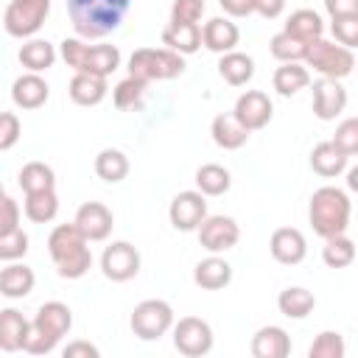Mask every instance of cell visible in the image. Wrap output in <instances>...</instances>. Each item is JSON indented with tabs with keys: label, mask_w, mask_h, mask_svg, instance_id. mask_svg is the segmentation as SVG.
Returning <instances> with one entry per match:
<instances>
[{
	"label": "cell",
	"mask_w": 358,
	"mask_h": 358,
	"mask_svg": "<svg viewBox=\"0 0 358 358\" xmlns=\"http://www.w3.org/2000/svg\"><path fill=\"white\" fill-rule=\"evenodd\" d=\"M193 282L199 288H204V291H221V288H227L232 282V266L224 257L210 255V257H204V260L196 263Z\"/></svg>",
	"instance_id": "25"
},
{
	"label": "cell",
	"mask_w": 358,
	"mask_h": 358,
	"mask_svg": "<svg viewBox=\"0 0 358 358\" xmlns=\"http://www.w3.org/2000/svg\"><path fill=\"white\" fill-rule=\"evenodd\" d=\"M249 350L255 358H288L291 355V338L282 327L266 324L252 336Z\"/></svg>",
	"instance_id": "21"
},
{
	"label": "cell",
	"mask_w": 358,
	"mask_h": 358,
	"mask_svg": "<svg viewBox=\"0 0 358 358\" xmlns=\"http://www.w3.org/2000/svg\"><path fill=\"white\" fill-rule=\"evenodd\" d=\"M168 218H171L173 229H179V232L199 229L201 221L207 218V196L201 190H182V193H176L171 199Z\"/></svg>",
	"instance_id": "12"
},
{
	"label": "cell",
	"mask_w": 358,
	"mask_h": 358,
	"mask_svg": "<svg viewBox=\"0 0 358 358\" xmlns=\"http://www.w3.org/2000/svg\"><path fill=\"white\" fill-rule=\"evenodd\" d=\"M350 196L341 187L324 185L319 190H313L310 204H308V221L313 227V232L319 238H333V235H344L350 227Z\"/></svg>",
	"instance_id": "3"
},
{
	"label": "cell",
	"mask_w": 358,
	"mask_h": 358,
	"mask_svg": "<svg viewBox=\"0 0 358 358\" xmlns=\"http://www.w3.org/2000/svg\"><path fill=\"white\" fill-rule=\"evenodd\" d=\"M196 232H199V243L210 255L227 252L241 241V227L232 215H207Z\"/></svg>",
	"instance_id": "13"
},
{
	"label": "cell",
	"mask_w": 358,
	"mask_h": 358,
	"mask_svg": "<svg viewBox=\"0 0 358 358\" xmlns=\"http://www.w3.org/2000/svg\"><path fill=\"white\" fill-rule=\"evenodd\" d=\"M330 34L338 45L344 48H358V14H344V17H330Z\"/></svg>",
	"instance_id": "41"
},
{
	"label": "cell",
	"mask_w": 358,
	"mask_h": 358,
	"mask_svg": "<svg viewBox=\"0 0 358 358\" xmlns=\"http://www.w3.org/2000/svg\"><path fill=\"white\" fill-rule=\"evenodd\" d=\"M14 229H20V204L11 196H3V204H0V235L14 232Z\"/></svg>",
	"instance_id": "46"
},
{
	"label": "cell",
	"mask_w": 358,
	"mask_h": 358,
	"mask_svg": "<svg viewBox=\"0 0 358 358\" xmlns=\"http://www.w3.org/2000/svg\"><path fill=\"white\" fill-rule=\"evenodd\" d=\"M25 252H28V235L22 232V227L14 229V232L0 235V260L11 263V260L25 257Z\"/></svg>",
	"instance_id": "42"
},
{
	"label": "cell",
	"mask_w": 358,
	"mask_h": 358,
	"mask_svg": "<svg viewBox=\"0 0 358 358\" xmlns=\"http://www.w3.org/2000/svg\"><path fill=\"white\" fill-rule=\"evenodd\" d=\"M20 134H22L20 117L14 112H3L0 115V151H11L20 140Z\"/></svg>",
	"instance_id": "44"
},
{
	"label": "cell",
	"mask_w": 358,
	"mask_h": 358,
	"mask_svg": "<svg viewBox=\"0 0 358 358\" xmlns=\"http://www.w3.org/2000/svg\"><path fill=\"white\" fill-rule=\"evenodd\" d=\"M50 98V87L39 73H22L11 84V101L20 109H39Z\"/></svg>",
	"instance_id": "19"
},
{
	"label": "cell",
	"mask_w": 358,
	"mask_h": 358,
	"mask_svg": "<svg viewBox=\"0 0 358 358\" xmlns=\"http://www.w3.org/2000/svg\"><path fill=\"white\" fill-rule=\"evenodd\" d=\"M322 260H324V266H330V268H347V266H352V260H355V243H352L347 235L324 238Z\"/></svg>",
	"instance_id": "38"
},
{
	"label": "cell",
	"mask_w": 358,
	"mask_h": 358,
	"mask_svg": "<svg viewBox=\"0 0 358 358\" xmlns=\"http://www.w3.org/2000/svg\"><path fill=\"white\" fill-rule=\"evenodd\" d=\"M268 252L282 266H296L308 255V241L296 227H280L268 238Z\"/></svg>",
	"instance_id": "16"
},
{
	"label": "cell",
	"mask_w": 358,
	"mask_h": 358,
	"mask_svg": "<svg viewBox=\"0 0 358 358\" xmlns=\"http://www.w3.org/2000/svg\"><path fill=\"white\" fill-rule=\"evenodd\" d=\"M129 6L131 0H67V14L76 36L90 42L117 31L129 14Z\"/></svg>",
	"instance_id": "1"
},
{
	"label": "cell",
	"mask_w": 358,
	"mask_h": 358,
	"mask_svg": "<svg viewBox=\"0 0 358 358\" xmlns=\"http://www.w3.org/2000/svg\"><path fill=\"white\" fill-rule=\"evenodd\" d=\"M232 115L249 129V131H260L271 123V115H274V103L266 92L260 90H246L243 95H238L235 106H232Z\"/></svg>",
	"instance_id": "14"
},
{
	"label": "cell",
	"mask_w": 358,
	"mask_h": 358,
	"mask_svg": "<svg viewBox=\"0 0 358 358\" xmlns=\"http://www.w3.org/2000/svg\"><path fill=\"white\" fill-rule=\"evenodd\" d=\"M76 227L87 235L90 243H98V241H106L112 235V227H115V218H112V210L101 201H84L78 210H76Z\"/></svg>",
	"instance_id": "15"
},
{
	"label": "cell",
	"mask_w": 358,
	"mask_h": 358,
	"mask_svg": "<svg viewBox=\"0 0 358 358\" xmlns=\"http://www.w3.org/2000/svg\"><path fill=\"white\" fill-rule=\"evenodd\" d=\"M347 159H350V157H347L333 140L319 143V145H313V151H310V168H313V173H319V176H324V179H333V176L344 173V171H347Z\"/></svg>",
	"instance_id": "27"
},
{
	"label": "cell",
	"mask_w": 358,
	"mask_h": 358,
	"mask_svg": "<svg viewBox=\"0 0 358 358\" xmlns=\"http://www.w3.org/2000/svg\"><path fill=\"white\" fill-rule=\"evenodd\" d=\"M28 333H31V322L20 310H14V308L0 310V350L3 352L25 350Z\"/></svg>",
	"instance_id": "23"
},
{
	"label": "cell",
	"mask_w": 358,
	"mask_h": 358,
	"mask_svg": "<svg viewBox=\"0 0 358 358\" xmlns=\"http://www.w3.org/2000/svg\"><path fill=\"white\" fill-rule=\"evenodd\" d=\"M129 324L140 341H157L168 330H173V308L165 299H143L140 305H134Z\"/></svg>",
	"instance_id": "9"
},
{
	"label": "cell",
	"mask_w": 358,
	"mask_h": 358,
	"mask_svg": "<svg viewBox=\"0 0 358 358\" xmlns=\"http://www.w3.org/2000/svg\"><path fill=\"white\" fill-rule=\"evenodd\" d=\"M185 73V56L171 48H137L129 56V76L143 81H171Z\"/></svg>",
	"instance_id": "6"
},
{
	"label": "cell",
	"mask_w": 358,
	"mask_h": 358,
	"mask_svg": "<svg viewBox=\"0 0 358 358\" xmlns=\"http://www.w3.org/2000/svg\"><path fill=\"white\" fill-rule=\"evenodd\" d=\"M232 185V176L224 165L218 162H204L199 171H196V187L204 193V196H224Z\"/></svg>",
	"instance_id": "35"
},
{
	"label": "cell",
	"mask_w": 358,
	"mask_h": 358,
	"mask_svg": "<svg viewBox=\"0 0 358 358\" xmlns=\"http://www.w3.org/2000/svg\"><path fill=\"white\" fill-rule=\"evenodd\" d=\"M344 352H347V344L338 330H322L308 350L310 358H344Z\"/></svg>",
	"instance_id": "40"
},
{
	"label": "cell",
	"mask_w": 358,
	"mask_h": 358,
	"mask_svg": "<svg viewBox=\"0 0 358 358\" xmlns=\"http://www.w3.org/2000/svg\"><path fill=\"white\" fill-rule=\"evenodd\" d=\"M305 64L313 67L322 78H338L341 81L355 70V56H352L350 48H344L338 42H327L322 36V39H313L308 45Z\"/></svg>",
	"instance_id": "7"
},
{
	"label": "cell",
	"mask_w": 358,
	"mask_h": 358,
	"mask_svg": "<svg viewBox=\"0 0 358 358\" xmlns=\"http://www.w3.org/2000/svg\"><path fill=\"white\" fill-rule=\"evenodd\" d=\"M324 11H327L330 17L358 14V0H324Z\"/></svg>",
	"instance_id": "50"
},
{
	"label": "cell",
	"mask_w": 358,
	"mask_h": 358,
	"mask_svg": "<svg viewBox=\"0 0 358 358\" xmlns=\"http://www.w3.org/2000/svg\"><path fill=\"white\" fill-rule=\"evenodd\" d=\"M218 6L224 8L227 17H249L255 14V0H218Z\"/></svg>",
	"instance_id": "47"
},
{
	"label": "cell",
	"mask_w": 358,
	"mask_h": 358,
	"mask_svg": "<svg viewBox=\"0 0 358 358\" xmlns=\"http://www.w3.org/2000/svg\"><path fill=\"white\" fill-rule=\"evenodd\" d=\"M48 255L56 266V274L64 280H78L92 268V252L87 235L73 224H59L48 235Z\"/></svg>",
	"instance_id": "2"
},
{
	"label": "cell",
	"mask_w": 358,
	"mask_h": 358,
	"mask_svg": "<svg viewBox=\"0 0 358 358\" xmlns=\"http://www.w3.org/2000/svg\"><path fill=\"white\" fill-rule=\"evenodd\" d=\"M282 31H288V34L305 39V42H313V39H322L324 22H322L319 11H313V8H296V11L288 14Z\"/></svg>",
	"instance_id": "32"
},
{
	"label": "cell",
	"mask_w": 358,
	"mask_h": 358,
	"mask_svg": "<svg viewBox=\"0 0 358 358\" xmlns=\"http://www.w3.org/2000/svg\"><path fill=\"white\" fill-rule=\"evenodd\" d=\"M34 285H36V274H34L31 266L17 263V260L3 266V271H0V294L6 299H22V296H28L34 291Z\"/></svg>",
	"instance_id": "22"
},
{
	"label": "cell",
	"mask_w": 358,
	"mask_h": 358,
	"mask_svg": "<svg viewBox=\"0 0 358 358\" xmlns=\"http://www.w3.org/2000/svg\"><path fill=\"white\" fill-rule=\"evenodd\" d=\"M50 0H8L3 11V28L14 39H31L48 20Z\"/></svg>",
	"instance_id": "8"
},
{
	"label": "cell",
	"mask_w": 358,
	"mask_h": 358,
	"mask_svg": "<svg viewBox=\"0 0 358 358\" xmlns=\"http://www.w3.org/2000/svg\"><path fill=\"white\" fill-rule=\"evenodd\" d=\"M59 53L67 67L76 73H92L109 78L120 67V50L117 45H87L81 36H67L59 45Z\"/></svg>",
	"instance_id": "5"
},
{
	"label": "cell",
	"mask_w": 358,
	"mask_h": 358,
	"mask_svg": "<svg viewBox=\"0 0 358 358\" xmlns=\"http://www.w3.org/2000/svg\"><path fill=\"white\" fill-rule=\"evenodd\" d=\"M73 327V310L59 302V299H50L45 305H39L36 316L31 319V333H28V341H25V352L31 355H48L59 347V341L70 333Z\"/></svg>",
	"instance_id": "4"
},
{
	"label": "cell",
	"mask_w": 358,
	"mask_h": 358,
	"mask_svg": "<svg viewBox=\"0 0 358 358\" xmlns=\"http://www.w3.org/2000/svg\"><path fill=\"white\" fill-rule=\"evenodd\" d=\"M277 308H280V313H282L285 319H296V322H299V319H305V316L313 313L316 296H313V291H308V288H302V285H291V288H282V291H280Z\"/></svg>",
	"instance_id": "29"
},
{
	"label": "cell",
	"mask_w": 358,
	"mask_h": 358,
	"mask_svg": "<svg viewBox=\"0 0 358 358\" xmlns=\"http://www.w3.org/2000/svg\"><path fill=\"white\" fill-rule=\"evenodd\" d=\"M210 134H213V143H215L218 148H224V151H238L241 145H246V140H249L252 131H249L232 112H221V115L213 117Z\"/></svg>",
	"instance_id": "20"
},
{
	"label": "cell",
	"mask_w": 358,
	"mask_h": 358,
	"mask_svg": "<svg viewBox=\"0 0 358 358\" xmlns=\"http://www.w3.org/2000/svg\"><path fill=\"white\" fill-rule=\"evenodd\" d=\"M347 106V90L338 78L313 81V115L319 120H336Z\"/></svg>",
	"instance_id": "17"
},
{
	"label": "cell",
	"mask_w": 358,
	"mask_h": 358,
	"mask_svg": "<svg viewBox=\"0 0 358 358\" xmlns=\"http://www.w3.org/2000/svg\"><path fill=\"white\" fill-rule=\"evenodd\" d=\"M101 271L112 282H129L140 274V252L129 241H112L101 255Z\"/></svg>",
	"instance_id": "11"
},
{
	"label": "cell",
	"mask_w": 358,
	"mask_h": 358,
	"mask_svg": "<svg viewBox=\"0 0 358 358\" xmlns=\"http://www.w3.org/2000/svg\"><path fill=\"white\" fill-rule=\"evenodd\" d=\"M271 84H274V90H277L282 98L296 95L299 90H305V87L310 84L308 64H299V62H282V64L274 70Z\"/></svg>",
	"instance_id": "30"
},
{
	"label": "cell",
	"mask_w": 358,
	"mask_h": 358,
	"mask_svg": "<svg viewBox=\"0 0 358 358\" xmlns=\"http://www.w3.org/2000/svg\"><path fill=\"white\" fill-rule=\"evenodd\" d=\"M218 76L229 84V87H243L252 81L255 76V59L249 53L241 50H229L218 59Z\"/></svg>",
	"instance_id": "28"
},
{
	"label": "cell",
	"mask_w": 358,
	"mask_h": 358,
	"mask_svg": "<svg viewBox=\"0 0 358 358\" xmlns=\"http://www.w3.org/2000/svg\"><path fill=\"white\" fill-rule=\"evenodd\" d=\"M333 143L347 154V157H358V117H347L336 126Z\"/></svg>",
	"instance_id": "43"
},
{
	"label": "cell",
	"mask_w": 358,
	"mask_h": 358,
	"mask_svg": "<svg viewBox=\"0 0 358 358\" xmlns=\"http://www.w3.org/2000/svg\"><path fill=\"white\" fill-rule=\"evenodd\" d=\"M285 11V0H255V14L263 20H277Z\"/></svg>",
	"instance_id": "49"
},
{
	"label": "cell",
	"mask_w": 358,
	"mask_h": 358,
	"mask_svg": "<svg viewBox=\"0 0 358 358\" xmlns=\"http://www.w3.org/2000/svg\"><path fill=\"white\" fill-rule=\"evenodd\" d=\"M109 92V84L103 76H92V73H76L70 78V87H67V95L73 103L78 106H98Z\"/></svg>",
	"instance_id": "24"
},
{
	"label": "cell",
	"mask_w": 358,
	"mask_h": 358,
	"mask_svg": "<svg viewBox=\"0 0 358 358\" xmlns=\"http://www.w3.org/2000/svg\"><path fill=\"white\" fill-rule=\"evenodd\" d=\"M173 347L187 358H201L213 350V327L199 316H182L173 324Z\"/></svg>",
	"instance_id": "10"
},
{
	"label": "cell",
	"mask_w": 358,
	"mask_h": 358,
	"mask_svg": "<svg viewBox=\"0 0 358 358\" xmlns=\"http://www.w3.org/2000/svg\"><path fill=\"white\" fill-rule=\"evenodd\" d=\"M129 168H131L129 165V157L120 148H103L95 157V173H98V179H103L109 185L123 182L129 176Z\"/></svg>",
	"instance_id": "33"
},
{
	"label": "cell",
	"mask_w": 358,
	"mask_h": 358,
	"mask_svg": "<svg viewBox=\"0 0 358 358\" xmlns=\"http://www.w3.org/2000/svg\"><path fill=\"white\" fill-rule=\"evenodd\" d=\"M204 14V0H173L171 20L173 22H199Z\"/></svg>",
	"instance_id": "45"
},
{
	"label": "cell",
	"mask_w": 358,
	"mask_h": 358,
	"mask_svg": "<svg viewBox=\"0 0 358 358\" xmlns=\"http://www.w3.org/2000/svg\"><path fill=\"white\" fill-rule=\"evenodd\" d=\"M145 87H148V81H143V78H137V76H126V78L117 81L115 90H112L115 106H117L120 112L137 109V106L143 103V98H145Z\"/></svg>",
	"instance_id": "39"
},
{
	"label": "cell",
	"mask_w": 358,
	"mask_h": 358,
	"mask_svg": "<svg viewBox=\"0 0 358 358\" xmlns=\"http://www.w3.org/2000/svg\"><path fill=\"white\" fill-rule=\"evenodd\" d=\"M20 64L28 73H45V70H50L56 64V48L48 39H34L31 36L20 48Z\"/></svg>",
	"instance_id": "31"
},
{
	"label": "cell",
	"mask_w": 358,
	"mask_h": 358,
	"mask_svg": "<svg viewBox=\"0 0 358 358\" xmlns=\"http://www.w3.org/2000/svg\"><path fill=\"white\" fill-rule=\"evenodd\" d=\"M308 45H310V42H305V39L288 34V31H280V34L271 36L268 50H271V56H274L280 64H282V62H305Z\"/></svg>",
	"instance_id": "37"
},
{
	"label": "cell",
	"mask_w": 358,
	"mask_h": 358,
	"mask_svg": "<svg viewBox=\"0 0 358 358\" xmlns=\"http://www.w3.org/2000/svg\"><path fill=\"white\" fill-rule=\"evenodd\" d=\"M17 185L22 187V193H36V190H53L56 187V173L50 165L34 159V162H25L20 176H17Z\"/></svg>",
	"instance_id": "34"
},
{
	"label": "cell",
	"mask_w": 358,
	"mask_h": 358,
	"mask_svg": "<svg viewBox=\"0 0 358 358\" xmlns=\"http://www.w3.org/2000/svg\"><path fill=\"white\" fill-rule=\"evenodd\" d=\"M201 42H204L207 50L224 56V53H229V50L238 48V42H241V28H238L229 17H213V20H207L204 28H201Z\"/></svg>",
	"instance_id": "18"
},
{
	"label": "cell",
	"mask_w": 358,
	"mask_h": 358,
	"mask_svg": "<svg viewBox=\"0 0 358 358\" xmlns=\"http://www.w3.org/2000/svg\"><path fill=\"white\" fill-rule=\"evenodd\" d=\"M162 45L165 48H171V50H176V53H182V56H190V53H196L204 42H201V28H199V22H168L165 28H162Z\"/></svg>",
	"instance_id": "26"
},
{
	"label": "cell",
	"mask_w": 358,
	"mask_h": 358,
	"mask_svg": "<svg viewBox=\"0 0 358 358\" xmlns=\"http://www.w3.org/2000/svg\"><path fill=\"white\" fill-rule=\"evenodd\" d=\"M25 215L34 224H48L56 218L59 213V196L56 190H36V193H25Z\"/></svg>",
	"instance_id": "36"
},
{
	"label": "cell",
	"mask_w": 358,
	"mask_h": 358,
	"mask_svg": "<svg viewBox=\"0 0 358 358\" xmlns=\"http://www.w3.org/2000/svg\"><path fill=\"white\" fill-rule=\"evenodd\" d=\"M98 355H101V350L90 341H70L64 347V358H98Z\"/></svg>",
	"instance_id": "48"
},
{
	"label": "cell",
	"mask_w": 358,
	"mask_h": 358,
	"mask_svg": "<svg viewBox=\"0 0 358 358\" xmlns=\"http://www.w3.org/2000/svg\"><path fill=\"white\" fill-rule=\"evenodd\" d=\"M347 187L358 196V165H352V168L347 171Z\"/></svg>",
	"instance_id": "51"
}]
</instances>
